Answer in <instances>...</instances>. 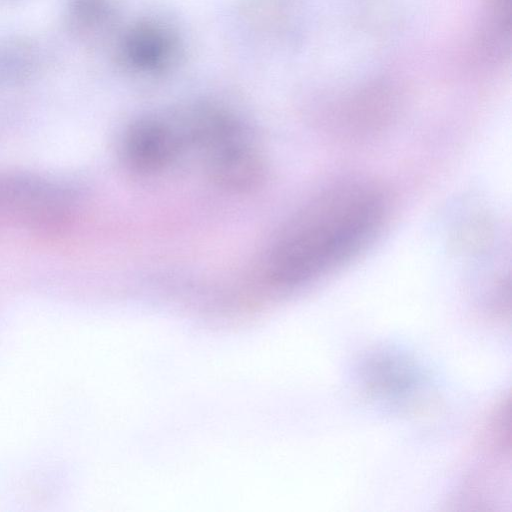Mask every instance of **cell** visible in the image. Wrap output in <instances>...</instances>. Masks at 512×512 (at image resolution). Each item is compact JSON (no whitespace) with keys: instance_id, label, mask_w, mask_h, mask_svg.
I'll return each instance as SVG.
<instances>
[{"instance_id":"1","label":"cell","mask_w":512,"mask_h":512,"mask_svg":"<svg viewBox=\"0 0 512 512\" xmlns=\"http://www.w3.org/2000/svg\"><path fill=\"white\" fill-rule=\"evenodd\" d=\"M383 216V198L374 188L344 183L324 190L281 234L269 257V276L292 285L333 268L374 236Z\"/></svg>"},{"instance_id":"2","label":"cell","mask_w":512,"mask_h":512,"mask_svg":"<svg viewBox=\"0 0 512 512\" xmlns=\"http://www.w3.org/2000/svg\"><path fill=\"white\" fill-rule=\"evenodd\" d=\"M203 151L210 175L224 188L251 190L264 177L262 157L241 126L216 139Z\"/></svg>"},{"instance_id":"3","label":"cell","mask_w":512,"mask_h":512,"mask_svg":"<svg viewBox=\"0 0 512 512\" xmlns=\"http://www.w3.org/2000/svg\"><path fill=\"white\" fill-rule=\"evenodd\" d=\"M185 147L178 125L147 118L134 123L126 133L124 155L141 172H156L170 163Z\"/></svg>"},{"instance_id":"4","label":"cell","mask_w":512,"mask_h":512,"mask_svg":"<svg viewBox=\"0 0 512 512\" xmlns=\"http://www.w3.org/2000/svg\"><path fill=\"white\" fill-rule=\"evenodd\" d=\"M177 44L172 33L155 22L133 26L124 41V56L135 71L155 74L166 70L173 62Z\"/></svg>"},{"instance_id":"5","label":"cell","mask_w":512,"mask_h":512,"mask_svg":"<svg viewBox=\"0 0 512 512\" xmlns=\"http://www.w3.org/2000/svg\"><path fill=\"white\" fill-rule=\"evenodd\" d=\"M489 16L491 26L498 32L501 38H509L511 26L510 0H489Z\"/></svg>"}]
</instances>
